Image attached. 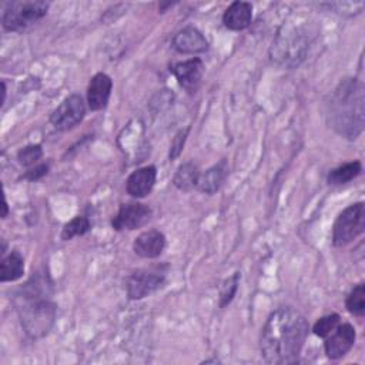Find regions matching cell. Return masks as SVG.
<instances>
[{"instance_id":"1","label":"cell","mask_w":365,"mask_h":365,"mask_svg":"<svg viewBox=\"0 0 365 365\" xmlns=\"http://www.w3.org/2000/svg\"><path fill=\"white\" fill-rule=\"evenodd\" d=\"M308 335V321L294 307L274 309L267 318L259 338L265 362L272 365L295 364Z\"/></svg>"},{"instance_id":"2","label":"cell","mask_w":365,"mask_h":365,"mask_svg":"<svg viewBox=\"0 0 365 365\" xmlns=\"http://www.w3.org/2000/svg\"><path fill=\"white\" fill-rule=\"evenodd\" d=\"M47 275H33L16 295V309L24 332L38 339L46 336L56 321V304L48 298Z\"/></svg>"},{"instance_id":"3","label":"cell","mask_w":365,"mask_h":365,"mask_svg":"<svg viewBox=\"0 0 365 365\" xmlns=\"http://www.w3.org/2000/svg\"><path fill=\"white\" fill-rule=\"evenodd\" d=\"M329 121L344 137L356 138L364 127V91L356 78H345L329 101Z\"/></svg>"},{"instance_id":"4","label":"cell","mask_w":365,"mask_h":365,"mask_svg":"<svg viewBox=\"0 0 365 365\" xmlns=\"http://www.w3.org/2000/svg\"><path fill=\"white\" fill-rule=\"evenodd\" d=\"M50 3L43 0L9 1L1 14V24L9 31H23L40 21L48 11Z\"/></svg>"},{"instance_id":"5","label":"cell","mask_w":365,"mask_h":365,"mask_svg":"<svg viewBox=\"0 0 365 365\" xmlns=\"http://www.w3.org/2000/svg\"><path fill=\"white\" fill-rule=\"evenodd\" d=\"M365 228V207L364 202L348 205L335 220L332 227L334 247H345L352 242Z\"/></svg>"},{"instance_id":"6","label":"cell","mask_w":365,"mask_h":365,"mask_svg":"<svg viewBox=\"0 0 365 365\" xmlns=\"http://www.w3.org/2000/svg\"><path fill=\"white\" fill-rule=\"evenodd\" d=\"M167 265H155L133 271L125 279V291L130 299H141L160 289L165 282Z\"/></svg>"},{"instance_id":"7","label":"cell","mask_w":365,"mask_h":365,"mask_svg":"<svg viewBox=\"0 0 365 365\" xmlns=\"http://www.w3.org/2000/svg\"><path fill=\"white\" fill-rule=\"evenodd\" d=\"M86 114L84 100L80 94L66 97L50 114L51 125L58 131H67L76 127Z\"/></svg>"},{"instance_id":"8","label":"cell","mask_w":365,"mask_h":365,"mask_svg":"<svg viewBox=\"0 0 365 365\" xmlns=\"http://www.w3.org/2000/svg\"><path fill=\"white\" fill-rule=\"evenodd\" d=\"M151 218V208L143 202H127L118 208V212L111 221L115 231L137 230L148 222Z\"/></svg>"},{"instance_id":"9","label":"cell","mask_w":365,"mask_h":365,"mask_svg":"<svg viewBox=\"0 0 365 365\" xmlns=\"http://www.w3.org/2000/svg\"><path fill=\"white\" fill-rule=\"evenodd\" d=\"M355 338L356 332L351 324H338V327L328 336H325L324 349L327 356L329 359L342 358L354 346Z\"/></svg>"},{"instance_id":"10","label":"cell","mask_w":365,"mask_h":365,"mask_svg":"<svg viewBox=\"0 0 365 365\" xmlns=\"http://www.w3.org/2000/svg\"><path fill=\"white\" fill-rule=\"evenodd\" d=\"M170 71L175 76L178 84L188 93H195L201 84L204 74V64L200 58H188L174 63Z\"/></svg>"},{"instance_id":"11","label":"cell","mask_w":365,"mask_h":365,"mask_svg":"<svg viewBox=\"0 0 365 365\" xmlns=\"http://www.w3.org/2000/svg\"><path fill=\"white\" fill-rule=\"evenodd\" d=\"M175 51L181 54H201L208 51L210 43L205 36L195 27L188 26L177 31L171 41Z\"/></svg>"},{"instance_id":"12","label":"cell","mask_w":365,"mask_h":365,"mask_svg":"<svg viewBox=\"0 0 365 365\" xmlns=\"http://www.w3.org/2000/svg\"><path fill=\"white\" fill-rule=\"evenodd\" d=\"M113 80L106 73H97L91 77L87 87V104L91 111L103 110L110 98Z\"/></svg>"},{"instance_id":"13","label":"cell","mask_w":365,"mask_h":365,"mask_svg":"<svg viewBox=\"0 0 365 365\" xmlns=\"http://www.w3.org/2000/svg\"><path fill=\"white\" fill-rule=\"evenodd\" d=\"M157 180V168L154 165H144L133 171L125 182L127 192L134 198L147 197Z\"/></svg>"},{"instance_id":"14","label":"cell","mask_w":365,"mask_h":365,"mask_svg":"<svg viewBox=\"0 0 365 365\" xmlns=\"http://www.w3.org/2000/svg\"><path fill=\"white\" fill-rule=\"evenodd\" d=\"M165 248V235L158 230H148L135 237L133 242L134 252L147 259L157 258Z\"/></svg>"},{"instance_id":"15","label":"cell","mask_w":365,"mask_h":365,"mask_svg":"<svg viewBox=\"0 0 365 365\" xmlns=\"http://www.w3.org/2000/svg\"><path fill=\"white\" fill-rule=\"evenodd\" d=\"M252 20V4L248 1H234L231 3L224 14L222 23L228 30L241 31L251 24Z\"/></svg>"},{"instance_id":"16","label":"cell","mask_w":365,"mask_h":365,"mask_svg":"<svg viewBox=\"0 0 365 365\" xmlns=\"http://www.w3.org/2000/svg\"><path fill=\"white\" fill-rule=\"evenodd\" d=\"M307 48V43L302 41L297 34H292L291 37H284L278 38L272 44V50H275V57L272 58H281L282 61L292 60L294 63L297 58H304Z\"/></svg>"},{"instance_id":"17","label":"cell","mask_w":365,"mask_h":365,"mask_svg":"<svg viewBox=\"0 0 365 365\" xmlns=\"http://www.w3.org/2000/svg\"><path fill=\"white\" fill-rule=\"evenodd\" d=\"M227 175H228V164L225 160H221L220 163L214 164L204 174L200 175L197 188L201 192L214 194L215 191L220 190V187L222 185Z\"/></svg>"},{"instance_id":"18","label":"cell","mask_w":365,"mask_h":365,"mask_svg":"<svg viewBox=\"0 0 365 365\" xmlns=\"http://www.w3.org/2000/svg\"><path fill=\"white\" fill-rule=\"evenodd\" d=\"M24 274V258L19 251H11L9 255L1 258L0 264V281L11 282L17 281Z\"/></svg>"},{"instance_id":"19","label":"cell","mask_w":365,"mask_h":365,"mask_svg":"<svg viewBox=\"0 0 365 365\" xmlns=\"http://www.w3.org/2000/svg\"><path fill=\"white\" fill-rule=\"evenodd\" d=\"M200 175L201 174H200L198 167L194 163L187 161V163H182L177 168V171L173 177V184L181 191H191V190L197 188Z\"/></svg>"},{"instance_id":"20","label":"cell","mask_w":365,"mask_h":365,"mask_svg":"<svg viewBox=\"0 0 365 365\" xmlns=\"http://www.w3.org/2000/svg\"><path fill=\"white\" fill-rule=\"evenodd\" d=\"M362 171V164L361 161H349L345 163L334 170H331L327 175V181L331 185H342L346 184L349 181H352L354 178H356Z\"/></svg>"},{"instance_id":"21","label":"cell","mask_w":365,"mask_h":365,"mask_svg":"<svg viewBox=\"0 0 365 365\" xmlns=\"http://www.w3.org/2000/svg\"><path fill=\"white\" fill-rule=\"evenodd\" d=\"M345 307L348 312L355 317H362L365 314V287L364 282L356 284L345 299Z\"/></svg>"},{"instance_id":"22","label":"cell","mask_w":365,"mask_h":365,"mask_svg":"<svg viewBox=\"0 0 365 365\" xmlns=\"http://www.w3.org/2000/svg\"><path fill=\"white\" fill-rule=\"evenodd\" d=\"M91 225H90V221L87 217L84 215H77L74 217L73 220H70L61 230V240L64 241H68L74 237H78V235H84L90 231Z\"/></svg>"},{"instance_id":"23","label":"cell","mask_w":365,"mask_h":365,"mask_svg":"<svg viewBox=\"0 0 365 365\" xmlns=\"http://www.w3.org/2000/svg\"><path fill=\"white\" fill-rule=\"evenodd\" d=\"M238 282H240V272H234L231 277H228L222 282L221 289H220V307L221 308L227 307L232 301V298L238 289Z\"/></svg>"},{"instance_id":"24","label":"cell","mask_w":365,"mask_h":365,"mask_svg":"<svg viewBox=\"0 0 365 365\" xmlns=\"http://www.w3.org/2000/svg\"><path fill=\"white\" fill-rule=\"evenodd\" d=\"M43 157V148L40 144H30L23 147L17 153V160L21 165L24 167H31L34 165L40 158Z\"/></svg>"},{"instance_id":"25","label":"cell","mask_w":365,"mask_h":365,"mask_svg":"<svg viewBox=\"0 0 365 365\" xmlns=\"http://www.w3.org/2000/svg\"><path fill=\"white\" fill-rule=\"evenodd\" d=\"M338 324H339V315L338 314H329V315H325V317L319 318L315 322L312 331L317 336L325 338L338 327Z\"/></svg>"},{"instance_id":"26","label":"cell","mask_w":365,"mask_h":365,"mask_svg":"<svg viewBox=\"0 0 365 365\" xmlns=\"http://www.w3.org/2000/svg\"><path fill=\"white\" fill-rule=\"evenodd\" d=\"M188 131H190V127H185L184 130H180L174 135V138L171 141V145H170V154H168L170 160H175L181 154L182 147H184L185 140H187V135H188Z\"/></svg>"},{"instance_id":"27","label":"cell","mask_w":365,"mask_h":365,"mask_svg":"<svg viewBox=\"0 0 365 365\" xmlns=\"http://www.w3.org/2000/svg\"><path fill=\"white\" fill-rule=\"evenodd\" d=\"M47 171H48L47 164H38V165H34L33 168H30L29 171H26L24 178L30 180V181H36V180H40L41 177H44L47 174Z\"/></svg>"},{"instance_id":"28","label":"cell","mask_w":365,"mask_h":365,"mask_svg":"<svg viewBox=\"0 0 365 365\" xmlns=\"http://www.w3.org/2000/svg\"><path fill=\"white\" fill-rule=\"evenodd\" d=\"M3 208H4V211H3V218H6L7 217V211H9V207H7V201L4 200V204H3Z\"/></svg>"}]
</instances>
